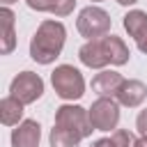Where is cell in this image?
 I'll return each instance as SVG.
<instances>
[{"instance_id":"cell-1","label":"cell","mask_w":147,"mask_h":147,"mask_svg":"<svg viewBox=\"0 0 147 147\" xmlns=\"http://www.w3.org/2000/svg\"><path fill=\"white\" fill-rule=\"evenodd\" d=\"M67 41V28L62 21L46 18L39 23L37 32L30 39V57L37 64H53Z\"/></svg>"},{"instance_id":"cell-2","label":"cell","mask_w":147,"mask_h":147,"mask_svg":"<svg viewBox=\"0 0 147 147\" xmlns=\"http://www.w3.org/2000/svg\"><path fill=\"white\" fill-rule=\"evenodd\" d=\"M51 85L64 101H76L85 94V78L74 64H57L51 74Z\"/></svg>"},{"instance_id":"cell-3","label":"cell","mask_w":147,"mask_h":147,"mask_svg":"<svg viewBox=\"0 0 147 147\" xmlns=\"http://www.w3.org/2000/svg\"><path fill=\"white\" fill-rule=\"evenodd\" d=\"M76 30L87 41L106 37V34H110V14L96 5H90V7L80 9V14L76 18Z\"/></svg>"},{"instance_id":"cell-4","label":"cell","mask_w":147,"mask_h":147,"mask_svg":"<svg viewBox=\"0 0 147 147\" xmlns=\"http://www.w3.org/2000/svg\"><path fill=\"white\" fill-rule=\"evenodd\" d=\"M90 122L94 131H117L119 124V101L115 96H99L90 108Z\"/></svg>"},{"instance_id":"cell-5","label":"cell","mask_w":147,"mask_h":147,"mask_svg":"<svg viewBox=\"0 0 147 147\" xmlns=\"http://www.w3.org/2000/svg\"><path fill=\"white\" fill-rule=\"evenodd\" d=\"M55 124L64 126L74 133H78L80 138H90L92 136V122H90V113L87 108L78 106V103H64L55 110Z\"/></svg>"},{"instance_id":"cell-6","label":"cell","mask_w":147,"mask_h":147,"mask_svg":"<svg viewBox=\"0 0 147 147\" xmlns=\"http://www.w3.org/2000/svg\"><path fill=\"white\" fill-rule=\"evenodd\" d=\"M9 94L14 99H18L23 106L34 103L37 99H41L44 94V78L34 71H21L11 78L9 83Z\"/></svg>"},{"instance_id":"cell-7","label":"cell","mask_w":147,"mask_h":147,"mask_svg":"<svg viewBox=\"0 0 147 147\" xmlns=\"http://www.w3.org/2000/svg\"><path fill=\"white\" fill-rule=\"evenodd\" d=\"M78 60L90 67V69H103L110 64V55H108V46H106V37L99 39H90L78 48Z\"/></svg>"},{"instance_id":"cell-8","label":"cell","mask_w":147,"mask_h":147,"mask_svg":"<svg viewBox=\"0 0 147 147\" xmlns=\"http://www.w3.org/2000/svg\"><path fill=\"white\" fill-rule=\"evenodd\" d=\"M41 126L37 119H23L11 131V147H39Z\"/></svg>"},{"instance_id":"cell-9","label":"cell","mask_w":147,"mask_h":147,"mask_svg":"<svg viewBox=\"0 0 147 147\" xmlns=\"http://www.w3.org/2000/svg\"><path fill=\"white\" fill-rule=\"evenodd\" d=\"M126 78L119 74V71H113V69H101L94 78H92V92H96L99 96H117L122 83Z\"/></svg>"},{"instance_id":"cell-10","label":"cell","mask_w":147,"mask_h":147,"mask_svg":"<svg viewBox=\"0 0 147 147\" xmlns=\"http://www.w3.org/2000/svg\"><path fill=\"white\" fill-rule=\"evenodd\" d=\"M147 96V85L142 80H136V78H129L122 83L119 92H117V101L119 106H126V108H138Z\"/></svg>"},{"instance_id":"cell-11","label":"cell","mask_w":147,"mask_h":147,"mask_svg":"<svg viewBox=\"0 0 147 147\" xmlns=\"http://www.w3.org/2000/svg\"><path fill=\"white\" fill-rule=\"evenodd\" d=\"M0 122L5 126H18L23 122V103L11 94L0 99Z\"/></svg>"},{"instance_id":"cell-12","label":"cell","mask_w":147,"mask_h":147,"mask_svg":"<svg viewBox=\"0 0 147 147\" xmlns=\"http://www.w3.org/2000/svg\"><path fill=\"white\" fill-rule=\"evenodd\" d=\"M14 11L9 7H2L0 9V21H2V48L0 53L2 55H9L16 46V32H14Z\"/></svg>"},{"instance_id":"cell-13","label":"cell","mask_w":147,"mask_h":147,"mask_svg":"<svg viewBox=\"0 0 147 147\" xmlns=\"http://www.w3.org/2000/svg\"><path fill=\"white\" fill-rule=\"evenodd\" d=\"M122 25H124V30L129 32V37L140 39V37L147 32V11H142V9H131L129 14H124Z\"/></svg>"},{"instance_id":"cell-14","label":"cell","mask_w":147,"mask_h":147,"mask_svg":"<svg viewBox=\"0 0 147 147\" xmlns=\"http://www.w3.org/2000/svg\"><path fill=\"white\" fill-rule=\"evenodd\" d=\"M80 140H83V138H80L78 133H74V131H69V129H64V126H57V124L51 129V136H48L51 147H78Z\"/></svg>"},{"instance_id":"cell-15","label":"cell","mask_w":147,"mask_h":147,"mask_svg":"<svg viewBox=\"0 0 147 147\" xmlns=\"http://www.w3.org/2000/svg\"><path fill=\"white\" fill-rule=\"evenodd\" d=\"M110 138L115 140V145H117V147H133V142H136L133 133H131V131H126V129H117V131H113V133H110Z\"/></svg>"},{"instance_id":"cell-16","label":"cell","mask_w":147,"mask_h":147,"mask_svg":"<svg viewBox=\"0 0 147 147\" xmlns=\"http://www.w3.org/2000/svg\"><path fill=\"white\" fill-rule=\"evenodd\" d=\"M76 9V0H55V5H53V11L51 14H55V16H69L71 11Z\"/></svg>"},{"instance_id":"cell-17","label":"cell","mask_w":147,"mask_h":147,"mask_svg":"<svg viewBox=\"0 0 147 147\" xmlns=\"http://www.w3.org/2000/svg\"><path fill=\"white\" fill-rule=\"evenodd\" d=\"M25 2L34 11H53V5H55V0H25Z\"/></svg>"},{"instance_id":"cell-18","label":"cell","mask_w":147,"mask_h":147,"mask_svg":"<svg viewBox=\"0 0 147 147\" xmlns=\"http://www.w3.org/2000/svg\"><path fill=\"white\" fill-rule=\"evenodd\" d=\"M136 129H138V133H140L142 138H147V108H142V110L138 113V117H136Z\"/></svg>"},{"instance_id":"cell-19","label":"cell","mask_w":147,"mask_h":147,"mask_svg":"<svg viewBox=\"0 0 147 147\" xmlns=\"http://www.w3.org/2000/svg\"><path fill=\"white\" fill-rule=\"evenodd\" d=\"M92 147H117V145H115L113 138H99V140L92 142Z\"/></svg>"},{"instance_id":"cell-20","label":"cell","mask_w":147,"mask_h":147,"mask_svg":"<svg viewBox=\"0 0 147 147\" xmlns=\"http://www.w3.org/2000/svg\"><path fill=\"white\" fill-rule=\"evenodd\" d=\"M136 46H138V51H140V53H145V55H147V32H145L140 39H136Z\"/></svg>"},{"instance_id":"cell-21","label":"cell","mask_w":147,"mask_h":147,"mask_svg":"<svg viewBox=\"0 0 147 147\" xmlns=\"http://www.w3.org/2000/svg\"><path fill=\"white\" fill-rule=\"evenodd\" d=\"M133 147H147V138H136V142H133Z\"/></svg>"},{"instance_id":"cell-22","label":"cell","mask_w":147,"mask_h":147,"mask_svg":"<svg viewBox=\"0 0 147 147\" xmlns=\"http://www.w3.org/2000/svg\"><path fill=\"white\" fill-rule=\"evenodd\" d=\"M117 5H122V7H129V5H136L138 0H115Z\"/></svg>"},{"instance_id":"cell-23","label":"cell","mask_w":147,"mask_h":147,"mask_svg":"<svg viewBox=\"0 0 147 147\" xmlns=\"http://www.w3.org/2000/svg\"><path fill=\"white\" fill-rule=\"evenodd\" d=\"M0 2H2L5 7H9V5H14V2H18V0H0Z\"/></svg>"},{"instance_id":"cell-24","label":"cell","mask_w":147,"mask_h":147,"mask_svg":"<svg viewBox=\"0 0 147 147\" xmlns=\"http://www.w3.org/2000/svg\"><path fill=\"white\" fill-rule=\"evenodd\" d=\"M92 2H103V0H92Z\"/></svg>"}]
</instances>
